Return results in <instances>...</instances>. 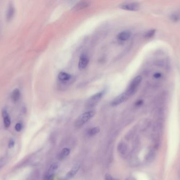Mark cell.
<instances>
[{"label":"cell","instance_id":"16","mask_svg":"<svg viewBox=\"0 0 180 180\" xmlns=\"http://www.w3.org/2000/svg\"><path fill=\"white\" fill-rule=\"evenodd\" d=\"M100 128L98 127L91 128L87 131V135L89 136H93L94 135H96L97 134H98L100 132Z\"/></svg>","mask_w":180,"mask_h":180},{"label":"cell","instance_id":"14","mask_svg":"<svg viewBox=\"0 0 180 180\" xmlns=\"http://www.w3.org/2000/svg\"><path fill=\"white\" fill-rule=\"evenodd\" d=\"M70 152L71 150L70 149L66 148V147L64 148L63 149H62L61 153H60L59 156L60 160H62L64 159L65 158L67 157L68 155L70 154Z\"/></svg>","mask_w":180,"mask_h":180},{"label":"cell","instance_id":"18","mask_svg":"<svg viewBox=\"0 0 180 180\" xmlns=\"http://www.w3.org/2000/svg\"><path fill=\"white\" fill-rule=\"evenodd\" d=\"M15 129L17 132H19L22 129V125L20 123H18L15 126Z\"/></svg>","mask_w":180,"mask_h":180},{"label":"cell","instance_id":"19","mask_svg":"<svg viewBox=\"0 0 180 180\" xmlns=\"http://www.w3.org/2000/svg\"><path fill=\"white\" fill-rule=\"evenodd\" d=\"M15 145V142L13 140H11L9 143V147L10 149H11L12 147H13Z\"/></svg>","mask_w":180,"mask_h":180},{"label":"cell","instance_id":"1","mask_svg":"<svg viewBox=\"0 0 180 180\" xmlns=\"http://www.w3.org/2000/svg\"><path fill=\"white\" fill-rule=\"evenodd\" d=\"M95 115V112L93 110H89L82 114L79 116L75 121V126L78 128H81L85 124L89 121Z\"/></svg>","mask_w":180,"mask_h":180},{"label":"cell","instance_id":"11","mask_svg":"<svg viewBox=\"0 0 180 180\" xmlns=\"http://www.w3.org/2000/svg\"><path fill=\"white\" fill-rule=\"evenodd\" d=\"M14 8L13 4H10L8 6V8L7 9V11L6 13V18L8 21H9L11 20L14 16Z\"/></svg>","mask_w":180,"mask_h":180},{"label":"cell","instance_id":"7","mask_svg":"<svg viewBox=\"0 0 180 180\" xmlns=\"http://www.w3.org/2000/svg\"><path fill=\"white\" fill-rule=\"evenodd\" d=\"M89 62L88 57L84 54H82L79 60V68L80 70H83L87 67Z\"/></svg>","mask_w":180,"mask_h":180},{"label":"cell","instance_id":"15","mask_svg":"<svg viewBox=\"0 0 180 180\" xmlns=\"http://www.w3.org/2000/svg\"><path fill=\"white\" fill-rule=\"evenodd\" d=\"M21 93L19 89H15L12 93V99L14 102H17L20 98Z\"/></svg>","mask_w":180,"mask_h":180},{"label":"cell","instance_id":"17","mask_svg":"<svg viewBox=\"0 0 180 180\" xmlns=\"http://www.w3.org/2000/svg\"><path fill=\"white\" fill-rule=\"evenodd\" d=\"M155 33V30H150V31H148V32L145 34V38H151V37H153V36L154 35Z\"/></svg>","mask_w":180,"mask_h":180},{"label":"cell","instance_id":"3","mask_svg":"<svg viewBox=\"0 0 180 180\" xmlns=\"http://www.w3.org/2000/svg\"><path fill=\"white\" fill-rule=\"evenodd\" d=\"M103 94H104V91H101V92L96 93L93 96H91L87 99V101H86L85 107L87 108H91L94 107L101 99L102 96H103Z\"/></svg>","mask_w":180,"mask_h":180},{"label":"cell","instance_id":"6","mask_svg":"<svg viewBox=\"0 0 180 180\" xmlns=\"http://www.w3.org/2000/svg\"><path fill=\"white\" fill-rule=\"evenodd\" d=\"M81 167V165L78 164L73 167L72 169L70 170L68 173L66 174L64 178V180H70L73 178L78 172H79V170Z\"/></svg>","mask_w":180,"mask_h":180},{"label":"cell","instance_id":"20","mask_svg":"<svg viewBox=\"0 0 180 180\" xmlns=\"http://www.w3.org/2000/svg\"><path fill=\"white\" fill-rule=\"evenodd\" d=\"M105 180H116L114 179L113 177L109 174H106L105 175Z\"/></svg>","mask_w":180,"mask_h":180},{"label":"cell","instance_id":"5","mask_svg":"<svg viewBox=\"0 0 180 180\" xmlns=\"http://www.w3.org/2000/svg\"><path fill=\"white\" fill-rule=\"evenodd\" d=\"M122 9L131 11H136L140 9V6L137 3H123L120 6Z\"/></svg>","mask_w":180,"mask_h":180},{"label":"cell","instance_id":"8","mask_svg":"<svg viewBox=\"0 0 180 180\" xmlns=\"http://www.w3.org/2000/svg\"><path fill=\"white\" fill-rule=\"evenodd\" d=\"M59 167V164L56 163L52 164L48 170V172H47V174L46 175L45 177H54V174L56 171L57 170Z\"/></svg>","mask_w":180,"mask_h":180},{"label":"cell","instance_id":"13","mask_svg":"<svg viewBox=\"0 0 180 180\" xmlns=\"http://www.w3.org/2000/svg\"><path fill=\"white\" fill-rule=\"evenodd\" d=\"M90 6V3L85 1H81L78 3H77L75 6H74L73 10H80L81 9L86 8Z\"/></svg>","mask_w":180,"mask_h":180},{"label":"cell","instance_id":"9","mask_svg":"<svg viewBox=\"0 0 180 180\" xmlns=\"http://www.w3.org/2000/svg\"><path fill=\"white\" fill-rule=\"evenodd\" d=\"M58 78L60 81L64 83H66L70 80L71 79V76L70 74L65 72H61L58 75Z\"/></svg>","mask_w":180,"mask_h":180},{"label":"cell","instance_id":"10","mask_svg":"<svg viewBox=\"0 0 180 180\" xmlns=\"http://www.w3.org/2000/svg\"><path fill=\"white\" fill-rule=\"evenodd\" d=\"M4 125L6 128H9L11 125V119L9 114L6 110H3L2 112Z\"/></svg>","mask_w":180,"mask_h":180},{"label":"cell","instance_id":"21","mask_svg":"<svg viewBox=\"0 0 180 180\" xmlns=\"http://www.w3.org/2000/svg\"><path fill=\"white\" fill-rule=\"evenodd\" d=\"M142 104V101L140 100V101H138V102L136 103V105H138V106H140Z\"/></svg>","mask_w":180,"mask_h":180},{"label":"cell","instance_id":"12","mask_svg":"<svg viewBox=\"0 0 180 180\" xmlns=\"http://www.w3.org/2000/svg\"><path fill=\"white\" fill-rule=\"evenodd\" d=\"M131 36V33L128 31H124L118 34V38L121 41H126L129 39Z\"/></svg>","mask_w":180,"mask_h":180},{"label":"cell","instance_id":"4","mask_svg":"<svg viewBox=\"0 0 180 180\" xmlns=\"http://www.w3.org/2000/svg\"><path fill=\"white\" fill-rule=\"evenodd\" d=\"M142 77L141 76H136L133 79L132 81L130 83L127 88L129 90L132 91L133 93H135V91L137 89L138 86L142 82Z\"/></svg>","mask_w":180,"mask_h":180},{"label":"cell","instance_id":"2","mask_svg":"<svg viewBox=\"0 0 180 180\" xmlns=\"http://www.w3.org/2000/svg\"><path fill=\"white\" fill-rule=\"evenodd\" d=\"M134 93L132 91L127 89L125 92L121 93L119 96H117L116 98L113 100L111 105L113 106H116L118 105L121 104L122 103L127 101V100Z\"/></svg>","mask_w":180,"mask_h":180}]
</instances>
